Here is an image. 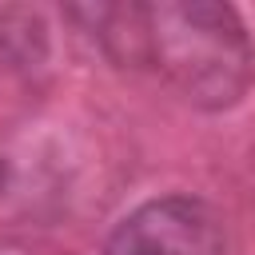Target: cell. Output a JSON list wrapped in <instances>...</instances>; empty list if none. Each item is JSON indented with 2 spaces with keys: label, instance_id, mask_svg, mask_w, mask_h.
Instances as JSON below:
<instances>
[{
  "label": "cell",
  "instance_id": "6da1fadb",
  "mask_svg": "<svg viewBox=\"0 0 255 255\" xmlns=\"http://www.w3.org/2000/svg\"><path fill=\"white\" fill-rule=\"evenodd\" d=\"M104 44L124 64H151L195 108H231L255 80V48L231 4L159 0L104 12Z\"/></svg>",
  "mask_w": 255,
  "mask_h": 255
},
{
  "label": "cell",
  "instance_id": "7a4b0ae2",
  "mask_svg": "<svg viewBox=\"0 0 255 255\" xmlns=\"http://www.w3.org/2000/svg\"><path fill=\"white\" fill-rule=\"evenodd\" d=\"M104 255H223V223L203 199L163 195L135 207Z\"/></svg>",
  "mask_w": 255,
  "mask_h": 255
}]
</instances>
